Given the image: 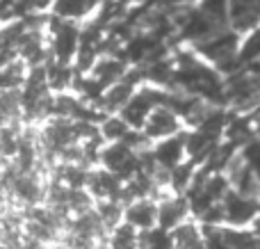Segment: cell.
<instances>
[{
    "label": "cell",
    "instance_id": "obj_16",
    "mask_svg": "<svg viewBox=\"0 0 260 249\" xmlns=\"http://www.w3.org/2000/svg\"><path fill=\"white\" fill-rule=\"evenodd\" d=\"M242 155H244V160H247V165L256 172V176L260 178V140L249 142V144L244 146Z\"/></svg>",
    "mask_w": 260,
    "mask_h": 249
},
{
    "label": "cell",
    "instance_id": "obj_8",
    "mask_svg": "<svg viewBox=\"0 0 260 249\" xmlns=\"http://www.w3.org/2000/svg\"><path fill=\"white\" fill-rule=\"evenodd\" d=\"M126 220L128 224H133L135 229H151L157 222V208L153 201L148 199H139L135 204L128 206L126 210Z\"/></svg>",
    "mask_w": 260,
    "mask_h": 249
},
{
    "label": "cell",
    "instance_id": "obj_1",
    "mask_svg": "<svg viewBox=\"0 0 260 249\" xmlns=\"http://www.w3.org/2000/svg\"><path fill=\"white\" fill-rule=\"evenodd\" d=\"M221 208H224V220L231 224H247L258 215V201L251 197L240 195L238 190H226L221 197Z\"/></svg>",
    "mask_w": 260,
    "mask_h": 249
},
{
    "label": "cell",
    "instance_id": "obj_17",
    "mask_svg": "<svg viewBox=\"0 0 260 249\" xmlns=\"http://www.w3.org/2000/svg\"><path fill=\"white\" fill-rule=\"evenodd\" d=\"M101 217L105 220V224L108 227H114V224L119 222V208L117 206H101Z\"/></svg>",
    "mask_w": 260,
    "mask_h": 249
},
{
    "label": "cell",
    "instance_id": "obj_12",
    "mask_svg": "<svg viewBox=\"0 0 260 249\" xmlns=\"http://www.w3.org/2000/svg\"><path fill=\"white\" fill-rule=\"evenodd\" d=\"M199 9L219 25H229V0H201Z\"/></svg>",
    "mask_w": 260,
    "mask_h": 249
},
{
    "label": "cell",
    "instance_id": "obj_15",
    "mask_svg": "<svg viewBox=\"0 0 260 249\" xmlns=\"http://www.w3.org/2000/svg\"><path fill=\"white\" fill-rule=\"evenodd\" d=\"M194 163H187V165H176L174 172H171V185L176 188V190H183V188L189 185V181H192L194 176Z\"/></svg>",
    "mask_w": 260,
    "mask_h": 249
},
{
    "label": "cell",
    "instance_id": "obj_7",
    "mask_svg": "<svg viewBox=\"0 0 260 249\" xmlns=\"http://www.w3.org/2000/svg\"><path fill=\"white\" fill-rule=\"evenodd\" d=\"M183 153H185V135H180V137H167L165 142H160L153 155L165 169H174L176 165H180Z\"/></svg>",
    "mask_w": 260,
    "mask_h": 249
},
{
    "label": "cell",
    "instance_id": "obj_9",
    "mask_svg": "<svg viewBox=\"0 0 260 249\" xmlns=\"http://www.w3.org/2000/svg\"><path fill=\"white\" fill-rule=\"evenodd\" d=\"M171 240H174V249H206L203 231L192 222H180Z\"/></svg>",
    "mask_w": 260,
    "mask_h": 249
},
{
    "label": "cell",
    "instance_id": "obj_13",
    "mask_svg": "<svg viewBox=\"0 0 260 249\" xmlns=\"http://www.w3.org/2000/svg\"><path fill=\"white\" fill-rule=\"evenodd\" d=\"M114 249H135L137 245V236H135V227L133 224H123L114 231Z\"/></svg>",
    "mask_w": 260,
    "mask_h": 249
},
{
    "label": "cell",
    "instance_id": "obj_14",
    "mask_svg": "<svg viewBox=\"0 0 260 249\" xmlns=\"http://www.w3.org/2000/svg\"><path fill=\"white\" fill-rule=\"evenodd\" d=\"M101 133H103L108 140H123L128 135V123L119 117H112L101 126Z\"/></svg>",
    "mask_w": 260,
    "mask_h": 249
},
{
    "label": "cell",
    "instance_id": "obj_11",
    "mask_svg": "<svg viewBox=\"0 0 260 249\" xmlns=\"http://www.w3.org/2000/svg\"><path fill=\"white\" fill-rule=\"evenodd\" d=\"M238 57H240V64H251L260 57V25H256L253 30H249L247 39L242 41L238 50Z\"/></svg>",
    "mask_w": 260,
    "mask_h": 249
},
{
    "label": "cell",
    "instance_id": "obj_4",
    "mask_svg": "<svg viewBox=\"0 0 260 249\" xmlns=\"http://www.w3.org/2000/svg\"><path fill=\"white\" fill-rule=\"evenodd\" d=\"M103 163L112 174H133L139 169V158L135 155V149H130L126 142L108 146L103 151Z\"/></svg>",
    "mask_w": 260,
    "mask_h": 249
},
{
    "label": "cell",
    "instance_id": "obj_19",
    "mask_svg": "<svg viewBox=\"0 0 260 249\" xmlns=\"http://www.w3.org/2000/svg\"><path fill=\"white\" fill-rule=\"evenodd\" d=\"M256 233H260V217L256 220Z\"/></svg>",
    "mask_w": 260,
    "mask_h": 249
},
{
    "label": "cell",
    "instance_id": "obj_3",
    "mask_svg": "<svg viewBox=\"0 0 260 249\" xmlns=\"http://www.w3.org/2000/svg\"><path fill=\"white\" fill-rule=\"evenodd\" d=\"M180 128L178 112H174L167 105H155L148 112L146 121H144V131L148 137H169Z\"/></svg>",
    "mask_w": 260,
    "mask_h": 249
},
{
    "label": "cell",
    "instance_id": "obj_10",
    "mask_svg": "<svg viewBox=\"0 0 260 249\" xmlns=\"http://www.w3.org/2000/svg\"><path fill=\"white\" fill-rule=\"evenodd\" d=\"M99 7V0H53V12L57 18H82Z\"/></svg>",
    "mask_w": 260,
    "mask_h": 249
},
{
    "label": "cell",
    "instance_id": "obj_5",
    "mask_svg": "<svg viewBox=\"0 0 260 249\" xmlns=\"http://www.w3.org/2000/svg\"><path fill=\"white\" fill-rule=\"evenodd\" d=\"M55 41H53V50L57 55L59 62L69 64L71 57L78 50V27L73 23H62L55 21Z\"/></svg>",
    "mask_w": 260,
    "mask_h": 249
},
{
    "label": "cell",
    "instance_id": "obj_18",
    "mask_svg": "<svg viewBox=\"0 0 260 249\" xmlns=\"http://www.w3.org/2000/svg\"><path fill=\"white\" fill-rule=\"evenodd\" d=\"M253 119H256V121L260 123V103L256 105V110H253Z\"/></svg>",
    "mask_w": 260,
    "mask_h": 249
},
{
    "label": "cell",
    "instance_id": "obj_6",
    "mask_svg": "<svg viewBox=\"0 0 260 249\" xmlns=\"http://www.w3.org/2000/svg\"><path fill=\"white\" fill-rule=\"evenodd\" d=\"M187 210H189L187 199H167V201H162V206L157 208V224H160V229L169 231V229L178 227V224L185 220Z\"/></svg>",
    "mask_w": 260,
    "mask_h": 249
},
{
    "label": "cell",
    "instance_id": "obj_2",
    "mask_svg": "<svg viewBox=\"0 0 260 249\" xmlns=\"http://www.w3.org/2000/svg\"><path fill=\"white\" fill-rule=\"evenodd\" d=\"M229 25L235 32H249L260 25V0H229Z\"/></svg>",
    "mask_w": 260,
    "mask_h": 249
}]
</instances>
